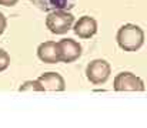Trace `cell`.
I'll list each match as a JSON object with an SVG mask.
<instances>
[{"instance_id":"6da1fadb","label":"cell","mask_w":147,"mask_h":128,"mask_svg":"<svg viewBox=\"0 0 147 128\" xmlns=\"http://www.w3.org/2000/svg\"><path fill=\"white\" fill-rule=\"evenodd\" d=\"M116 40L121 50L133 53L140 50L142 46L144 44V31L137 24L127 23L119 29Z\"/></svg>"},{"instance_id":"7a4b0ae2","label":"cell","mask_w":147,"mask_h":128,"mask_svg":"<svg viewBox=\"0 0 147 128\" xmlns=\"http://www.w3.org/2000/svg\"><path fill=\"white\" fill-rule=\"evenodd\" d=\"M74 21L76 19L70 11L64 9H57V10H51L47 14L46 27L53 34H64L69 30H71V26Z\"/></svg>"},{"instance_id":"3957f363","label":"cell","mask_w":147,"mask_h":128,"mask_svg":"<svg viewBox=\"0 0 147 128\" xmlns=\"http://www.w3.org/2000/svg\"><path fill=\"white\" fill-rule=\"evenodd\" d=\"M110 74H111V66L103 58H96L90 61L86 67V77L94 85L104 84L109 80Z\"/></svg>"},{"instance_id":"277c9868","label":"cell","mask_w":147,"mask_h":128,"mask_svg":"<svg viewBox=\"0 0 147 128\" xmlns=\"http://www.w3.org/2000/svg\"><path fill=\"white\" fill-rule=\"evenodd\" d=\"M114 91H144V81L137 77L136 74L130 73V71H123L119 73L114 77V83H113Z\"/></svg>"},{"instance_id":"5b68a950","label":"cell","mask_w":147,"mask_h":128,"mask_svg":"<svg viewBox=\"0 0 147 128\" xmlns=\"http://www.w3.org/2000/svg\"><path fill=\"white\" fill-rule=\"evenodd\" d=\"M82 46L80 43L73 39H63L57 42V53L60 63H73L80 58L82 56Z\"/></svg>"},{"instance_id":"8992f818","label":"cell","mask_w":147,"mask_h":128,"mask_svg":"<svg viewBox=\"0 0 147 128\" xmlns=\"http://www.w3.org/2000/svg\"><path fill=\"white\" fill-rule=\"evenodd\" d=\"M71 30L80 39H84V40L92 39L97 33V21H96V19H93L90 16H83L77 21L73 23Z\"/></svg>"},{"instance_id":"52a82bcc","label":"cell","mask_w":147,"mask_h":128,"mask_svg":"<svg viewBox=\"0 0 147 128\" xmlns=\"http://www.w3.org/2000/svg\"><path fill=\"white\" fill-rule=\"evenodd\" d=\"M37 81L42 84V87L45 88V91H64L66 90V81L64 78L54 71H49L42 74Z\"/></svg>"},{"instance_id":"ba28073f","label":"cell","mask_w":147,"mask_h":128,"mask_svg":"<svg viewBox=\"0 0 147 128\" xmlns=\"http://www.w3.org/2000/svg\"><path fill=\"white\" fill-rule=\"evenodd\" d=\"M37 57L40 61L47 64H56L59 61V53H57V43L56 42H45L37 47Z\"/></svg>"},{"instance_id":"9c48e42d","label":"cell","mask_w":147,"mask_h":128,"mask_svg":"<svg viewBox=\"0 0 147 128\" xmlns=\"http://www.w3.org/2000/svg\"><path fill=\"white\" fill-rule=\"evenodd\" d=\"M32 3H34L39 9L42 10H57V9H66V7H71L70 6V0H30Z\"/></svg>"},{"instance_id":"30bf717a","label":"cell","mask_w":147,"mask_h":128,"mask_svg":"<svg viewBox=\"0 0 147 128\" xmlns=\"http://www.w3.org/2000/svg\"><path fill=\"white\" fill-rule=\"evenodd\" d=\"M19 91H45V88L42 87V84L37 81V80H33V81H26L20 85Z\"/></svg>"},{"instance_id":"8fae6325","label":"cell","mask_w":147,"mask_h":128,"mask_svg":"<svg viewBox=\"0 0 147 128\" xmlns=\"http://www.w3.org/2000/svg\"><path fill=\"white\" fill-rule=\"evenodd\" d=\"M9 66H10V56L6 50L0 48V73L7 70Z\"/></svg>"},{"instance_id":"7c38bea8","label":"cell","mask_w":147,"mask_h":128,"mask_svg":"<svg viewBox=\"0 0 147 128\" xmlns=\"http://www.w3.org/2000/svg\"><path fill=\"white\" fill-rule=\"evenodd\" d=\"M6 27H7V20H6V17H4V14L0 11V36L4 33V30H6Z\"/></svg>"},{"instance_id":"4fadbf2b","label":"cell","mask_w":147,"mask_h":128,"mask_svg":"<svg viewBox=\"0 0 147 128\" xmlns=\"http://www.w3.org/2000/svg\"><path fill=\"white\" fill-rule=\"evenodd\" d=\"M17 1H19V0H0V4H1V6H7V7H10V6L17 4Z\"/></svg>"}]
</instances>
